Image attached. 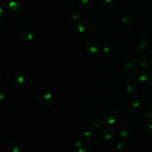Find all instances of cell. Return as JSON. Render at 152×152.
Instances as JSON below:
<instances>
[{
	"label": "cell",
	"mask_w": 152,
	"mask_h": 152,
	"mask_svg": "<svg viewBox=\"0 0 152 152\" xmlns=\"http://www.w3.org/2000/svg\"><path fill=\"white\" fill-rule=\"evenodd\" d=\"M139 63L134 60L126 61L122 66V74L126 78H133L137 75L139 71Z\"/></svg>",
	"instance_id": "6da1fadb"
},
{
	"label": "cell",
	"mask_w": 152,
	"mask_h": 152,
	"mask_svg": "<svg viewBox=\"0 0 152 152\" xmlns=\"http://www.w3.org/2000/svg\"><path fill=\"white\" fill-rule=\"evenodd\" d=\"M135 52L140 58H148L152 53V43L147 40H140L135 46Z\"/></svg>",
	"instance_id": "7a4b0ae2"
},
{
	"label": "cell",
	"mask_w": 152,
	"mask_h": 152,
	"mask_svg": "<svg viewBox=\"0 0 152 152\" xmlns=\"http://www.w3.org/2000/svg\"><path fill=\"white\" fill-rule=\"evenodd\" d=\"M5 80L10 86L16 87L22 85L24 83V75L19 70H10L7 73L5 76Z\"/></svg>",
	"instance_id": "3957f363"
},
{
	"label": "cell",
	"mask_w": 152,
	"mask_h": 152,
	"mask_svg": "<svg viewBox=\"0 0 152 152\" xmlns=\"http://www.w3.org/2000/svg\"><path fill=\"white\" fill-rule=\"evenodd\" d=\"M117 111L114 108L111 107H107L104 109L101 113V119L104 123H106L108 125H114L117 121Z\"/></svg>",
	"instance_id": "277c9868"
},
{
	"label": "cell",
	"mask_w": 152,
	"mask_h": 152,
	"mask_svg": "<svg viewBox=\"0 0 152 152\" xmlns=\"http://www.w3.org/2000/svg\"><path fill=\"white\" fill-rule=\"evenodd\" d=\"M54 102V97L50 92L42 93L37 98V105L43 110H47L53 106Z\"/></svg>",
	"instance_id": "5b68a950"
},
{
	"label": "cell",
	"mask_w": 152,
	"mask_h": 152,
	"mask_svg": "<svg viewBox=\"0 0 152 152\" xmlns=\"http://www.w3.org/2000/svg\"><path fill=\"white\" fill-rule=\"evenodd\" d=\"M85 47L88 53L91 54V55H96V54L99 53L101 49L100 42L94 37H88L86 40Z\"/></svg>",
	"instance_id": "8992f818"
},
{
	"label": "cell",
	"mask_w": 152,
	"mask_h": 152,
	"mask_svg": "<svg viewBox=\"0 0 152 152\" xmlns=\"http://www.w3.org/2000/svg\"><path fill=\"white\" fill-rule=\"evenodd\" d=\"M77 28L79 32L83 34H88L93 31L94 24L88 19H83L77 23Z\"/></svg>",
	"instance_id": "52a82bcc"
},
{
	"label": "cell",
	"mask_w": 152,
	"mask_h": 152,
	"mask_svg": "<svg viewBox=\"0 0 152 152\" xmlns=\"http://www.w3.org/2000/svg\"><path fill=\"white\" fill-rule=\"evenodd\" d=\"M102 137L105 142L108 143L114 142L117 138V132L114 128L106 127L102 131Z\"/></svg>",
	"instance_id": "ba28073f"
},
{
	"label": "cell",
	"mask_w": 152,
	"mask_h": 152,
	"mask_svg": "<svg viewBox=\"0 0 152 152\" xmlns=\"http://www.w3.org/2000/svg\"><path fill=\"white\" fill-rule=\"evenodd\" d=\"M138 80L144 84H150L152 83V69H145L141 70L138 75Z\"/></svg>",
	"instance_id": "9c48e42d"
},
{
	"label": "cell",
	"mask_w": 152,
	"mask_h": 152,
	"mask_svg": "<svg viewBox=\"0 0 152 152\" xmlns=\"http://www.w3.org/2000/svg\"><path fill=\"white\" fill-rule=\"evenodd\" d=\"M34 37V36L32 31H29V30H25L19 34L18 40H19V43L22 44H28L32 41Z\"/></svg>",
	"instance_id": "30bf717a"
},
{
	"label": "cell",
	"mask_w": 152,
	"mask_h": 152,
	"mask_svg": "<svg viewBox=\"0 0 152 152\" xmlns=\"http://www.w3.org/2000/svg\"><path fill=\"white\" fill-rule=\"evenodd\" d=\"M129 109L132 113H134V114L139 113L142 109V103L141 100L137 98L131 100L129 103Z\"/></svg>",
	"instance_id": "8fae6325"
},
{
	"label": "cell",
	"mask_w": 152,
	"mask_h": 152,
	"mask_svg": "<svg viewBox=\"0 0 152 152\" xmlns=\"http://www.w3.org/2000/svg\"><path fill=\"white\" fill-rule=\"evenodd\" d=\"M4 4L7 9L15 11L21 7L22 0H4Z\"/></svg>",
	"instance_id": "7c38bea8"
},
{
	"label": "cell",
	"mask_w": 152,
	"mask_h": 152,
	"mask_svg": "<svg viewBox=\"0 0 152 152\" xmlns=\"http://www.w3.org/2000/svg\"><path fill=\"white\" fill-rule=\"evenodd\" d=\"M132 128L128 125H123L119 128V134L123 139H128L132 137Z\"/></svg>",
	"instance_id": "4fadbf2b"
},
{
	"label": "cell",
	"mask_w": 152,
	"mask_h": 152,
	"mask_svg": "<svg viewBox=\"0 0 152 152\" xmlns=\"http://www.w3.org/2000/svg\"><path fill=\"white\" fill-rule=\"evenodd\" d=\"M10 149L11 152H22L24 149L23 143L19 139H14L10 142Z\"/></svg>",
	"instance_id": "5bb4252c"
},
{
	"label": "cell",
	"mask_w": 152,
	"mask_h": 152,
	"mask_svg": "<svg viewBox=\"0 0 152 152\" xmlns=\"http://www.w3.org/2000/svg\"><path fill=\"white\" fill-rule=\"evenodd\" d=\"M120 25L123 28L131 29L134 26V20L131 16H123L120 19Z\"/></svg>",
	"instance_id": "9a60e30c"
},
{
	"label": "cell",
	"mask_w": 152,
	"mask_h": 152,
	"mask_svg": "<svg viewBox=\"0 0 152 152\" xmlns=\"http://www.w3.org/2000/svg\"><path fill=\"white\" fill-rule=\"evenodd\" d=\"M126 92L129 95H135L139 91V86L135 81H131L126 85Z\"/></svg>",
	"instance_id": "2e32d148"
},
{
	"label": "cell",
	"mask_w": 152,
	"mask_h": 152,
	"mask_svg": "<svg viewBox=\"0 0 152 152\" xmlns=\"http://www.w3.org/2000/svg\"><path fill=\"white\" fill-rule=\"evenodd\" d=\"M78 5L81 9L88 10L91 7L92 1L91 0H79Z\"/></svg>",
	"instance_id": "e0dca14e"
},
{
	"label": "cell",
	"mask_w": 152,
	"mask_h": 152,
	"mask_svg": "<svg viewBox=\"0 0 152 152\" xmlns=\"http://www.w3.org/2000/svg\"><path fill=\"white\" fill-rule=\"evenodd\" d=\"M139 65L141 68H142L143 69H148V66H151V61L148 59L147 58H140L139 62Z\"/></svg>",
	"instance_id": "ac0fdd59"
},
{
	"label": "cell",
	"mask_w": 152,
	"mask_h": 152,
	"mask_svg": "<svg viewBox=\"0 0 152 152\" xmlns=\"http://www.w3.org/2000/svg\"><path fill=\"white\" fill-rule=\"evenodd\" d=\"M102 3L107 8H112L115 6L117 0H102Z\"/></svg>",
	"instance_id": "d6986e66"
},
{
	"label": "cell",
	"mask_w": 152,
	"mask_h": 152,
	"mask_svg": "<svg viewBox=\"0 0 152 152\" xmlns=\"http://www.w3.org/2000/svg\"><path fill=\"white\" fill-rule=\"evenodd\" d=\"M117 150L120 152H126L127 151L128 148V145H127V143L124 141H121L117 144Z\"/></svg>",
	"instance_id": "ffe728a7"
},
{
	"label": "cell",
	"mask_w": 152,
	"mask_h": 152,
	"mask_svg": "<svg viewBox=\"0 0 152 152\" xmlns=\"http://www.w3.org/2000/svg\"><path fill=\"white\" fill-rule=\"evenodd\" d=\"M82 139H83V141L85 142V143L90 142L92 139V134L90 131H86L84 134H83V137Z\"/></svg>",
	"instance_id": "44dd1931"
},
{
	"label": "cell",
	"mask_w": 152,
	"mask_h": 152,
	"mask_svg": "<svg viewBox=\"0 0 152 152\" xmlns=\"http://www.w3.org/2000/svg\"><path fill=\"white\" fill-rule=\"evenodd\" d=\"M113 46L111 43H105L102 46V52L105 54H109L112 51Z\"/></svg>",
	"instance_id": "7402d4cb"
},
{
	"label": "cell",
	"mask_w": 152,
	"mask_h": 152,
	"mask_svg": "<svg viewBox=\"0 0 152 152\" xmlns=\"http://www.w3.org/2000/svg\"><path fill=\"white\" fill-rule=\"evenodd\" d=\"M86 144L85 142L83 141V139L82 138L80 139H77L74 142V146L77 148H83V145Z\"/></svg>",
	"instance_id": "603a6c76"
},
{
	"label": "cell",
	"mask_w": 152,
	"mask_h": 152,
	"mask_svg": "<svg viewBox=\"0 0 152 152\" xmlns=\"http://www.w3.org/2000/svg\"><path fill=\"white\" fill-rule=\"evenodd\" d=\"M145 131L147 134L152 136V120L149 121L145 125Z\"/></svg>",
	"instance_id": "cb8c5ba5"
},
{
	"label": "cell",
	"mask_w": 152,
	"mask_h": 152,
	"mask_svg": "<svg viewBox=\"0 0 152 152\" xmlns=\"http://www.w3.org/2000/svg\"><path fill=\"white\" fill-rule=\"evenodd\" d=\"M7 96V92L3 88H0V101H3Z\"/></svg>",
	"instance_id": "d4e9b609"
},
{
	"label": "cell",
	"mask_w": 152,
	"mask_h": 152,
	"mask_svg": "<svg viewBox=\"0 0 152 152\" xmlns=\"http://www.w3.org/2000/svg\"><path fill=\"white\" fill-rule=\"evenodd\" d=\"M77 152H94L93 151H91V149L88 148L86 147H83V148H80L78 149Z\"/></svg>",
	"instance_id": "484cf974"
},
{
	"label": "cell",
	"mask_w": 152,
	"mask_h": 152,
	"mask_svg": "<svg viewBox=\"0 0 152 152\" xmlns=\"http://www.w3.org/2000/svg\"><path fill=\"white\" fill-rule=\"evenodd\" d=\"M144 116H145V118H146V119H151L152 113L150 110H146V111H145V113H144Z\"/></svg>",
	"instance_id": "4316f807"
},
{
	"label": "cell",
	"mask_w": 152,
	"mask_h": 152,
	"mask_svg": "<svg viewBox=\"0 0 152 152\" xmlns=\"http://www.w3.org/2000/svg\"><path fill=\"white\" fill-rule=\"evenodd\" d=\"M3 13H4V10H3L2 6H1V4H0V18L3 16Z\"/></svg>",
	"instance_id": "83f0119b"
},
{
	"label": "cell",
	"mask_w": 152,
	"mask_h": 152,
	"mask_svg": "<svg viewBox=\"0 0 152 152\" xmlns=\"http://www.w3.org/2000/svg\"><path fill=\"white\" fill-rule=\"evenodd\" d=\"M151 69H152V60L151 61Z\"/></svg>",
	"instance_id": "f1b7e54d"
},
{
	"label": "cell",
	"mask_w": 152,
	"mask_h": 152,
	"mask_svg": "<svg viewBox=\"0 0 152 152\" xmlns=\"http://www.w3.org/2000/svg\"><path fill=\"white\" fill-rule=\"evenodd\" d=\"M151 107L152 108V99H151Z\"/></svg>",
	"instance_id": "f546056e"
}]
</instances>
